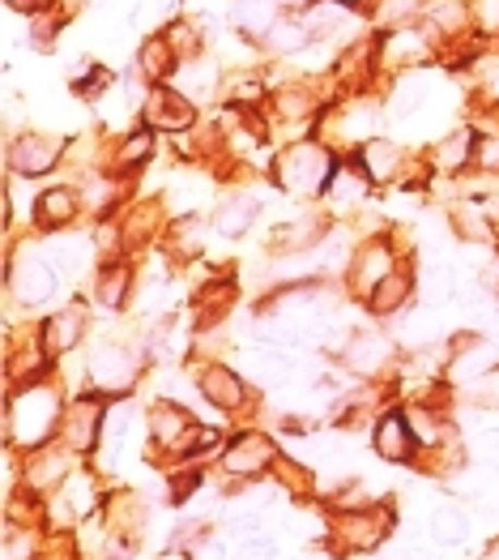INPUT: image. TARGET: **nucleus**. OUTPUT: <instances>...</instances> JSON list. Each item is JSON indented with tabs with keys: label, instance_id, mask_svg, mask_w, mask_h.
<instances>
[{
	"label": "nucleus",
	"instance_id": "9",
	"mask_svg": "<svg viewBox=\"0 0 499 560\" xmlns=\"http://www.w3.org/2000/svg\"><path fill=\"white\" fill-rule=\"evenodd\" d=\"M427 35L418 31V26H402V31H393L389 39H384V60L389 65H418L423 56H427Z\"/></svg>",
	"mask_w": 499,
	"mask_h": 560
},
{
	"label": "nucleus",
	"instance_id": "1",
	"mask_svg": "<svg viewBox=\"0 0 499 560\" xmlns=\"http://www.w3.org/2000/svg\"><path fill=\"white\" fill-rule=\"evenodd\" d=\"M329 176H333V163L320 145H295L277 163V180L290 192H317L320 185H329Z\"/></svg>",
	"mask_w": 499,
	"mask_h": 560
},
{
	"label": "nucleus",
	"instance_id": "2",
	"mask_svg": "<svg viewBox=\"0 0 499 560\" xmlns=\"http://www.w3.org/2000/svg\"><path fill=\"white\" fill-rule=\"evenodd\" d=\"M17 420L13 423H22L17 428V436L26 441V445H39L47 432H51V423L60 420V398L51 394V389H26L22 394V402H17Z\"/></svg>",
	"mask_w": 499,
	"mask_h": 560
},
{
	"label": "nucleus",
	"instance_id": "17",
	"mask_svg": "<svg viewBox=\"0 0 499 560\" xmlns=\"http://www.w3.org/2000/svg\"><path fill=\"white\" fill-rule=\"evenodd\" d=\"M94 423H98V402H78V407L69 411V441H73L78 450H86V445H91Z\"/></svg>",
	"mask_w": 499,
	"mask_h": 560
},
{
	"label": "nucleus",
	"instance_id": "21",
	"mask_svg": "<svg viewBox=\"0 0 499 560\" xmlns=\"http://www.w3.org/2000/svg\"><path fill=\"white\" fill-rule=\"evenodd\" d=\"M163 560H183V557H180V552H167V557H163Z\"/></svg>",
	"mask_w": 499,
	"mask_h": 560
},
{
	"label": "nucleus",
	"instance_id": "19",
	"mask_svg": "<svg viewBox=\"0 0 499 560\" xmlns=\"http://www.w3.org/2000/svg\"><path fill=\"white\" fill-rule=\"evenodd\" d=\"M150 145H154V141H150V133H136V138H129L124 141V154H120V159H124V163H145V154H150Z\"/></svg>",
	"mask_w": 499,
	"mask_h": 560
},
{
	"label": "nucleus",
	"instance_id": "4",
	"mask_svg": "<svg viewBox=\"0 0 499 560\" xmlns=\"http://www.w3.org/2000/svg\"><path fill=\"white\" fill-rule=\"evenodd\" d=\"M133 355L124 347H98V355L91 360V381L98 389H124L133 381Z\"/></svg>",
	"mask_w": 499,
	"mask_h": 560
},
{
	"label": "nucleus",
	"instance_id": "11",
	"mask_svg": "<svg viewBox=\"0 0 499 560\" xmlns=\"http://www.w3.org/2000/svg\"><path fill=\"white\" fill-rule=\"evenodd\" d=\"M397 167H402L397 145H389V141H371V145H364L367 180H393V176H397Z\"/></svg>",
	"mask_w": 499,
	"mask_h": 560
},
{
	"label": "nucleus",
	"instance_id": "16",
	"mask_svg": "<svg viewBox=\"0 0 499 560\" xmlns=\"http://www.w3.org/2000/svg\"><path fill=\"white\" fill-rule=\"evenodd\" d=\"M252 219H257V201H248V197H230L227 206L218 210V232L239 235Z\"/></svg>",
	"mask_w": 499,
	"mask_h": 560
},
{
	"label": "nucleus",
	"instance_id": "7",
	"mask_svg": "<svg viewBox=\"0 0 499 560\" xmlns=\"http://www.w3.org/2000/svg\"><path fill=\"white\" fill-rule=\"evenodd\" d=\"M56 154H60V145L51 138H39V133H26V138L13 145V163H17L26 176H39L47 167H56Z\"/></svg>",
	"mask_w": 499,
	"mask_h": 560
},
{
	"label": "nucleus",
	"instance_id": "5",
	"mask_svg": "<svg viewBox=\"0 0 499 560\" xmlns=\"http://www.w3.org/2000/svg\"><path fill=\"white\" fill-rule=\"evenodd\" d=\"M13 287H17V295H22L26 304H39V300L51 295L56 275H51V266L39 261V257H22V261H17V270H13Z\"/></svg>",
	"mask_w": 499,
	"mask_h": 560
},
{
	"label": "nucleus",
	"instance_id": "12",
	"mask_svg": "<svg viewBox=\"0 0 499 560\" xmlns=\"http://www.w3.org/2000/svg\"><path fill=\"white\" fill-rule=\"evenodd\" d=\"M201 389L210 394V402H218V407H239V398H243V385L230 376V369H205L201 373Z\"/></svg>",
	"mask_w": 499,
	"mask_h": 560
},
{
	"label": "nucleus",
	"instance_id": "14",
	"mask_svg": "<svg viewBox=\"0 0 499 560\" xmlns=\"http://www.w3.org/2000/svg\"><path fill=\"white\" fill-rule=\"evenodd\" d=\"M73 210H78V201H73V192H69V188H47L44 197H39V223H44V228L69 223V219H73Z\"/></svg>",
	"mask_w": 499,
	"mask_h": 560
},
{
	"label": "nucleus",
	"instance_id": "15",
	"mask_svg": "<svg viewBox=\"0 0 499 560\" xmlns=\"http://www.w3.org/2000/svg\"><path fill=\"white\" fill-rule=\"evenodd\" d=\"M265 458H270L265 436H239V441H235V450L227 454V467L230 470H257Z\"/></svg>",
	"mask_w": 499,
	"mask_h": 560
},
{
	"label": "nucleus",
	"instance_id": "6",
	"mask_svg": "<svg viewBox=\"0 0 499 560\" xmlns=\"http://www.w3.org/2000/svg\"><path fill=\"white\" fill-rule=\"evenodd\" d=\"M376 450L389 463H406L409 450H414V428H409L406 416H389V420L376 428Z\"/></svg>",
	"mask_w": 499,
	"mask_h": 560
},
{
	"label": "nucleus",
	"instance_id": "10",
	"mask_svg": "<svg viewBox=\"0 0 499 560\" xmlns=\"http://www.w3.org/2000/svg\"><path fill=\"white\" fill-rule=\"evenodd\" d=\"M176 60H180V56H176V51H171V44L158 35V39H150V44L141 47V56H136V69H141L150 82H163V78L176 69Z\"/></svg>",
	"mask_w": 499,
	"mask_h": 560
},
{
	"label": "nucleus",
	"instance_id": "8",
	"mask_svg": "<svg viewBox=\"0 0 499 560\" xmlns=\"http://www.w3.org/2000/svg\"><path fill=\"white\" fill-rule=\"evenodd\" d=\"M389 355H393V347H389L380 334H359V338L346 347V364H351L355 373H380Z\"/></svg>",
	"mask_w": 499,
	"mask_h": 560
},
{
	"label": "nucleus",
	"instance_id": "3",
	"mask_svg": "<svg viewBox=\"0 0 499 560\" xmlns=\"http://www.w3.org/2000/svg\"><path fill=\"white\" fill-rule=\"evenodd\" d=\"M145 120H150L154 129H188V125H192V98H188L183 91L163 86V91L150 94V103H145Z\"/></svg>",
	"mask_w": 499,
	"mask_h": 560
},
{
	"label": "nucleus",
	"instance_id": "18",
	"mask_svg": "<svg viewBox=\"0 0 499 560\" xmlns=\"http://www.w3.org/2000/svg\"><path fill=\"white\" fill-rule=\"evenodd\" d=\"M474 18L483 31H499V0H474Z\"/></svg>",
	"mask_w": 499,
	"mask_h": 560
},
{
	"label": "nucleus",
	"instance_id": "13",
	"mask_svg": "<svg viewBox=\"0 0 499 560\" xmlns=\"http://www.w3.org/2000/svg\"><path fill=\"white\" fill-rule=\"evenodd\" d=\"M82 338V317L78 313H64V317H51L44 329V351L47 355H64L73 342Z\"/></svg>",
	"mask_w": 499,
	"mask_h": 560
},
{
	"label": "nucleus",
	"instance_id": "20",
	"mask_svg": "<svg viewBox=\"0 0 499 560\" xmlns=\"http://www.w3.org/2000/svg\"><path fill=\"white\" fill-rule=\"evenodd\" d=\"M333 4H346V9H351V4H359V0H333Z\"/></svg>",
	"mask_w": 499,
	"mask_h": 560
}]
</instances>
